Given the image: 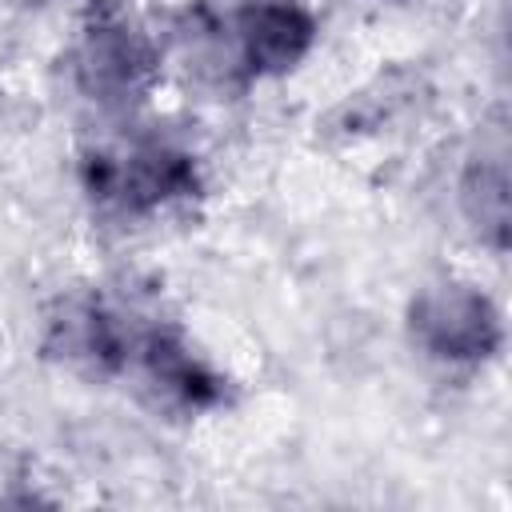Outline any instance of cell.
<instances>
[{
	"label": "cell",
	"instance_id": "1",
	"mask_svg": "<svg viewBox=\"0 0 512 512\" xmlns=\"http://www.w3.org/2000/svg\"><path fill=\"white\" fill-rule=\"evenodd\" d=\"M84 192L96 208L116 216H152L200 192L196 160L172 144L136 140L84 156Z\"/></svg>",
	"mask_w": 512,
	"mask_h": 512
},
{
	"label": "cell",
	"instance_id": "2",
	"mask_svg": "<svg viewBox=\"0 0 512 512\" xmlns=\"http://www.w3.org/2000/svg\"><path fill=\"white\" fill-rule=\"evenodd\" d=\"M144 324L100 296L60 300L44 324V352L88 376H116L132 368Z\"/></svg>",
	"mask_w": 512,
	"mask_h": 512
},
{
	"label": "cell",
	"instance_id": "3",
	"mask_svg": "<svg viewBox=\"0 0 512 512\" xmlns=\"http://www.w3.org/2000/svg\"><path fill=\"white\" fill-rule=\"evenodd\" d=\"M412 340L444 364L488 360L500 348V316L492 300L468 284H432L408 308Z\"/></svg>",
	"mask_w": 512,
	"mask_h": 512
},
{
	"label": "cell",
	"instance_id": "4",
	"mask_svg": "<svg viewBox=\"0 0 512 512\" xmlns=\"http://www.w3.org/2000/svg\"><path fill=\"white\" fill-rule=\"evenodd\" d=\"M156 76L152 40L124 16H96L76 44V84L100 104H132Z\"/></svg>",
	"mask_w": 512,
	"mask_h": 512
},
{
	"label": "cell",
	"instance_id": "5",
	"mask_svg": "<svg viewBox=\"0 0 512 512\" xmlns=\"http://www.w3.org/2000/svg\"><path fill=\"white\" fill-rule=\"evenodd\" d=\"M228 32L232 64L244 76H280L308 56L316 40V20L296 0H244Z\"/></svg>",
	"mask_w": 512,
	"mask_h": 512
},
{
	"label": "cell",
	"instance_id": "6",
	"mask_svg": "<svg viewBox=\"0 0 512 512\" xmlns=\"http://www.w3.org/2000/svg\"><path fill=\"white\" fill-rule=\"evenodd\" d=\"M132 368L148 380V388L188 412H204L224 400V380L188 348L184 332L172 324H144Z\"/></svg>",
	"mask_w": 512,
	"mask_h": 512
},
{
	"label": "cell",
	"instance_id": "7",
	"mask_svg": "<svg viewBox=\"0 0 512 512\" xmlns=\"http://www.w3.org/2000/svg\"><path fill=\"white\" fill-rule=\"evenodd\" d=\"M460 208L468 224L492 244L504 248L508 240V172L500 156H476L460 180Z\"/></svg>",
	"mask_w": 512,
	"mask_h": 512
}]
</instances>
